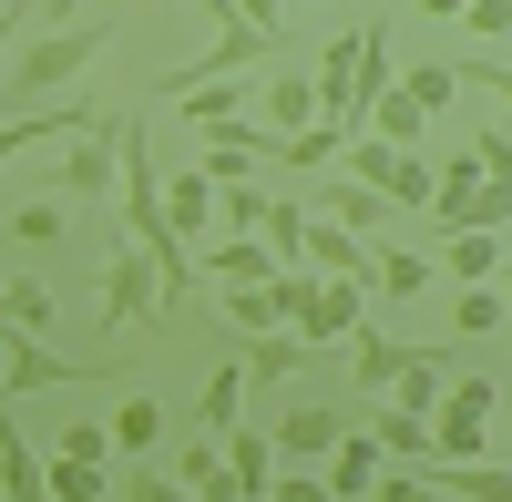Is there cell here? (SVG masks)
<instances>
[{
    "label": "cell",
    "instance_id": "6da1fadb",
    "mask_svg": "<svg viewBox=\"0 0 512 502\" xmlns=\"http://www.w3.org/2000/svg\"><path fill=\"white\" fill-rule=\"evenodd\" d=\"M103 52H113V21H103V11L52 21L41 41H21V62H11V82H0V103H21V93H62V82H82Z\"/></svg>",
    "mask_w": 512,
    "mask_h": 502
},
{
    "label": "cell",
    "instance_id": "7a4b0ae2",
    "mask_svg": "<svg viewBox=\"0 0 512 502\" xmlns=\"http://www.w3.org/2000/svg\"><path fill=\"white\" fill-rule=\"evenodd\" d=\"M175 318L164 308V277H154V257L134 236H123V216L103 226V328H134V339H154V328Z\"/></svg>",
    "mask_w": 512,
    "mask_h": 502
},
{
    "label": "cell",
    "instance_id": "3957f363",
    "mask_svg": "<svg viewBox=\"0 0 512 502\" xmlns=\"http://www.w3.org/2000/svg\"><path fill=\"white\" fill-rule=\"evenodd\" d=\"M492 421H502L492 380H451V390L431 400V462H482V451H492Z\"/></svg>",
    "mask_w": 512,
    "mask_h": 502
},
{
    "label": "cell",
    "instance_id": "277c9868",
    "mask_svg": "<svg viewBox=\"0 0 512 502\" xmlns=\"http://www.w3.org/2000/svg\"><path fill=\"white\" fill-rule=\"evenodd\" d=\"M267 52H277V31H256V21H236V11H226V31L205 41V52H195V62H185L175 82H164V93L185 103V93H205V82H246V72L267 62Z\"/></svg>",
    "mask_w": 512,
    "mask_h": 502
},
{
    "label": "cell",
    "instance_id": "5b68a950",
    "mask_svg": "<svg viewBox=\"0 0 512 502\" xmlns=\"http://www.w3.org/2000/svg\"><path fill=\"white\" fill-rule=\"evenodd\" d=\"M123 144H134V123H93V134H72L62 195H72V205H113V195H123Z\"/></svg>",
    "mask_w": 512,
    "mask_h": 502
},
{
    "label": "cell",
    "instance_id": "8992f818",
    "mask_svg": "<svg viewBox=\"0 0 512 502\" xmlns=\"http://www.w3.org/2000/svg\"><path fill=\"white\" fill-rule=\"evenodd\" d=\"M103 359H62L52 339H21V328H0V400H31V390H62V380H93Z\"/></svg>",
    "mask_w": 512,
    "mask_h": 502
},
{
    "label": "cell",
    "instance_id": "52a82bcc",
    "mask_svg": "<svg viewBox=\"0 0 512 502\" xmlns=\"http://www.w3.org/2000/svg\"><path fill=\"white\" fill-rule=\"evenodd\" d=\"M482 154H451L441 175H431V236H461V226H482Z\"/></svg>",
    "mask_w": 512,
    "mask_h": 502
},
{
    "label": "cell",
    "instance_id": "ba28073f",
    "mask_svg": "<svg viewBox=\"0 0 512 502\" xmlns=\"http://www.w3.org/2000/svg\"><path fill=\"white\" fill-rule=\"evenodd\" d=\"M349 431H359V410H287V421H277V462L308 472V462H328Z\"/></svg>",
    "mask_w": 512,
    "mask_h": 502
},
{
    "label": "cell",
    "instance_id": "9c48e42d",
    "mask_svg": "<svg viewBox=\"0 0 512 502\" xmlns=\"http://www.w3.org/2000/svg\"><path fill=\"white\" fill-rule=\"evenodd\" d=\"M256 123H267V134H308V123H328L318 113V72H267V82H256Z\"/></svg>",
    "mask_w": 512,
    "mask_h": 502
},
{
    "label": "cell",
    "instance_id": "30bf717a",
    "mask_svg": "<svg viewBox=\"0 0 512 502\" xmlns=\"http://www.w3.org/2000/svg\"><path fill=\"white\" fill-rule=\"evenodd\" d=\"M93 123H103V113L82 103V93H72V103H41V113H21V123H0V164H21V144H52V134L72 144V134H93Z\"/></svg>",
    "mask_w": 512,
    "mask_h": 502
},
{
    "label": "cell",
    "instance_id": "8fae6325",
    "mask_svg": "<svg viewBox=\"0 0 512 502\" xmlns=\"http://www.w3.org/2000/svg\"><path fill=\"white\" fill-rule=\"evenodd\" d=\"M318 472H328V492H338V502H379V472H390V451H379L369 431H349Z\"/></svg>",
    "mask_w": 512,
    "mask_h": 502
},
{
    "label": "cell",
    "instance_id": "7c38bea8",
    "mask_svg": "<svg viewBox=\"0 0 512 502\" xmlns=\"http://www.w3.org/2000/svg\"><path fill=\"white\" fill-rule=\"evenodd\" d=\"M502 267H512V246H502V226H461V236L441 246V277H451V287H492Z\"/></svg>",
    "mask_w": 512,
    "mask_h": 502
},
{
    "label": "cell",
    "instance_id": "4fadbf2b",
    "mask_svg": "<svg viewBox=\"0 0 512 502\" xmlns=\"http://www.w3.org/2000/svg\"><path fill=\"white\" fill-rule=\"evenodd\" d=\"M164 441H175V410H164V400H113V451H123V462H154V451Z\"/></svg>",
    "mask_w": 512,
    "mask_h": 502
},
{
    "label": "cell",
    "instance_id": "5bb4252c",
    "mask_svg": "<svg viewBox=\"0 0 512 502\" xmlns=\"http://www.w3.org/2000/svg\"><path fill=\"white\" fill-rule=\"evenodd\" d=\"M246 390H256V369H246V359H226L216 380L195 390V421H185V431H216V441H226V431L246 421Z\"/></svg>",
    "mask_w": 512,
    "mask_h": 502
},
{
    "label": "cell",
    "instance_id": "9a60e30c",
    "mask_svg": "<svg viewBox=\"0 0 512 502\" xmlns=\"http://www.w3.org/2000/svg\"><path fill=\"white\" fill-rule=\"evenodd\" d=\"M400 339H379V328H359V339H349V400H390L400 390Z\"/></svg>",
    "mask_w": 512,
    "mask_h": 502
},
{
    "label": "cell",
    "instance_id": "2e32d148",
    "mask_svg": "<svg viewBox=\"0 0 512 502\" xmlns=\"http://www.w3.org/2000/svg\"><path fill=\"white\" fill-rule=\"evenodd\" d=\"M175 482H185L195 502H236V472H226V441H216V431H185V451H175Z\"/></svg>",
    "mask_w": 512,
    "mask_h": 502
},
{
    "label": "cell",
    "instance_id": "e0dca14e",
    "mask_svg": "<svg viewBox=\"0 0 512 502\" xmlns=\"http://www.w3.org/2000/svg\"><path fill=\"white\" fill-rule=\"evenodd\" d=\"M226 472H236V502H267V482H277V441L256 431V421H236V431H226Z\"/></svg>",
    "mask_w": 512,
    "mask_h": 502
},
{
    "label": "cell",
    "instance_id": "ac0fdd59",
    "mask_svg": "<svg viewBox=\"0 0 512 502\" xmlns=\"http://www.w3.org/2000/svg\"><path fill=\"white\" fill-rule=\"evenodd\" d=\"M308 267L318 277H369V236H349L338 216H308Z\"/></svg>",
    "mask_w": 512,
    "mask_h": 502
},
{
    "label": "cell",
    "instance_id": "d6986e66",
    "mask_svg": "<svg viewBox=\"0 0 512 502\" xmlns=\"http://www.w3.org/2000/svg\"><path fill=\"white\" fill-rule=\"evenodd\" d=\"M318 216H338L349 236H369L379 216H390V195H379V185H359V175H328V185H318Z\"/></svg>",
    "mask_w": 512,
    "mask_h": 502
},
{
    "label": "cell",
    "instance_id": "ffe728a7",
    "mask_svg": "<svg viewBox=\"0 0 512 502\" xmlns=\"http://www.w3.org/2000/svg\"><path fill=\"white\" fill-rule=\"evenodd\" d=\"M205 267H216L226 287H267V277H277L287 257H277L267 236H226V246H205Z\"/></svg>",
    "mask_w": 512,
    "mask_h": 502
},
{
    "label": "cell",
    "instance_id": "44dd1931",
    "mask_svg": "<svg viewBox=\"0 0 512 502\" xmlns=\"http://www.w3.org/2000/svg\"><path fill=\"white\" fill-rule=\"evenodd\" d=\"M0 492H11V502H52V462H31L21 421H0Z\"/></svg>",
    "mask_w": 512,
    "mask_h": 502
},
{
    "label": "cell",
    "instance_id": "7402d4cb",
    "mask_svg": "<svg viewBox=\"0 0 512 502\" xmlns=\"http://www.w3.org/2000/svg\"><path fill=\"white\" fill-rule=\"evenodd\" d=\"M164 216H175V236L195 246L205 216H216V185H205V164H185V175H164Z\"/></svg>",
    "mask_w": 512,
    "mask_h": 502
},
{
    "label": "cell",
    "instance_id": "603a6c76",
    "mask_svg": "<svg viewBox=\"0 0 512 502\" xmlns=\"http://www.w3.org/2000/svg\"><path fill=\"white\" fill-rule=\"evenodd\" d=\"M451 380H461V369H451V349H441V339H431V349H410V359H400V400H410V410H431V400H441Z\"/></svg>",
    "mask_w": 512,
    "mask_h": 502
},
{
    "label": "cell",
    "instance_id": "cb8c5ba5",
    "mask_svg": "<svg viewBox=\"0 0 512 502\" xmlns=\"http://www.w3.org/2000/svg\"><path fill=\"white\" fill-rule=\"evenodd\" d=\"M431 267H441V257H420V246H369V277L390 287V298H420V287H431Z\"/></svg>",
    "mask_w": 512,
    "mask_h": 502
},
{
    "label": "cell",
    "instance_id": "d4e9b609",
    "mask_svg": "<svg viewBox=\"0 0 512 502\" xmlns=\"http://www.w3.org/2000/svg\"><path fill=\"white\" fill-rule=\"evenodd\" d=\"M492 328H512V298L502 287H461L451 298V339H492Z\"/></svg>",
    "mask_w": 512,
    "mask_h": 502
},
{
    "label": "cell",
    "instance_id": "484cf974",
    "mask_svg": "<svg viewBox=\"0 0 512 502\" xmlns=\"http://www.w3.org/2000/svg\"><path fill=\"white\" fill-rule=\"evenodd\" d=\"M0 328L41 339V328H52V287H41V277H11V287H0Z\"/></svg>",
    "mask_w": 512,
    "mask_h": 502
},
{
    "label": "cell",
    "instance_id": "4316f807",
    "mask_svg": "<svg viewBox=\"0 0 512 502\" xmlns=\"http://www.w3.org/2000/svg\"><path fill=\"white\" fill-rule=\"evenodd\" d=\"M338 154H349V134H338V123H308V134H287V144H277L287 175H318V164H338Z\"/></svg>",
    "mask_w": 512,
    "mask_h": 502
},
{
    "label": "cell",
    "instance_id": "83f0119b",
    "mask_svg": "<svg viewBox=\"0 0 512 502\" xmlns=\"http://www.w3.org/2000/svg\"><path fill=\"white\" fill-rule=\"evenodd\" d=\"M369 134H379V144H400V154H410L420 134H431V113H420L410 93H379V113H369Z\"/></svg>",
    "mask_w": 512,
    "mask_h": 502
},
{
    "label": "cell",
    "instance_id": "f1b7e54d",
    "mask_svg": "<svg viewBox=\"0 0 512 502\" xmlns=\"http://www.w3.org/2000/svg\"><path fill=\"white\" fill-rule=\"evenodd\" d=\"M246 103H256V72L246 82H205V93H185V123H236Z\"/></svg>",
    "mask_w": 512,
    "mask_h": 502
},
{
    "label": "cell",
    "instance_id": "f546056e",
    "mask_svg": "<svg viewBox=\"0 0 512 502\" xmlns=\"http://www.w3.org/2000/svg\"><path fill=\"white\" fill-rule=\"evenodd\" d=\"M226 328H236V339H267V328H277V298H267V287H226Z\"/></svg>",
    "mask_w": 512,
    "mask_h": 502
},
{
    "label": "cell",
    "instance_id": "4dcf8cb0",
    "mask_svg": "<svg viewBox=\"0 0 512 502\" xmlns=\"http://www.w3.org/2000/svg\"><path fill=\"white\" fill-rule=\"evenodd\" d=\"M297 359H308V339H277V328H267V339H246V369H256V390H267V380H287Z\"/></svg>",
    "mask_w": 512,
    "mask_h": 502
},
{
    "label": "cell",
    "instance_id": "1f68e13d",
    "mask_svg": "<svg viewBox=\"0 0 512 502\" xmlns=\"http://www.w3.org/2000/svg\"><path fill=\"white\" fill-rule=\"evenodd\" d=\"M205 175H216V164H205ZM216 216H226L236 236H256V226H267V195H256L246 175H226V195H216Z\"/></svg>",
    "mask_w": 512,
    "mask_h": 502
},
{
    "label": "cell",
    "instance_id": "d6a6232c",
    "mask_svg": "<svg viewBox=\"0 0 512 502\" xmlns=\"http://www.w3.org/2000/svg\"><path fill=\"white\" fill-rule=\"evenodd\" d=\"M52 502H103V462H72V451H52Z\"/></svg>",
    "mask_w": 512,
    "mask_h": 502
},
{
    "label": "cell",
    "instance_id": "836d02e7",
    "mask_svg": "<svg viewBox=\"0 0 512 502\" xmlns=\"http://www.w3.org/2000/svg\"><path fill=\"white\" fill-rule=\"evenodd\" d=\"M379 502H451L431 472H410V462H390V472H379Z\"/></svg>",
    "mask_w": 512,
    "mask_h": 502
},
{
    "label": "cell",
    "instance_id": "e575fe53",
    "mask_svg": "<svg viewBox=\"0 0 512 502\" xmlns=\"http://www.w3.org/2000/svg\"><path fill=\"white\" fill-rule=\"evenodd\" d=\"M400 93H410L420 113H441V103H451V72H441V62H410V72H400Z\"/></svg>",
    "mask_w": 512,
    "mask_h": 502
},
{
    "label": "cell",
    "instance_id": "d590c367",
    "mask_svg": "<svg viewBox=\"0 0 512 502\" xmlns=\"http://www.w3.org/2000/svg\"><path fill=\"white\" fill-rule=\"evenodd\" d=\"M11 246H62V205H21V216H11Z\"/></svg>",
    "mask_w": 512,
    "mask_h": 502
},
{
    "label": "cell",
    "instance_id": "8d00e7d4",
    "mask_svg": "<svg viewBox=\"0 0 512 502\" xmlns=\"http://www.w3.org/2000/svg\"><path fill=\"white\" fill-rule=\"evenodd\" d=\"M267 502H338V492H328V472H297V462H287V472L267 482Z\"/></svg>",
    "mask_w": 512,
    "mask_h": 502
},
{
    "label": "cell",
    "instance_id": "74e56055",
    "mask_svg": "<svg viewBox=\"0 0 512 502\" xmlns=\"http://www.w3.org/2000/svg\"><path fill=\"white\" fill-rule=\"evenodd\" d=\"M62 451H72V462H113V421H72Z\"/></svg>",
    "mask_w": 512,
    "mask_h": 502
},
{
    "label": "cell",
    "instance_id": "f35d334b",
    "mask_svg": "<svg viewBox=\"0 0 512 502\" xmlns=\"http://www.w3.org/2000/svg\"><path fill=\"white\" fill-rule=\"evenodd\" d=\"M472 154H482V175H502V185H512V123H482Z\"/></svg>",
    "mask_w": 512,
    "mask_h": 502
},
{
    "label": "cell",
    "instance_id": "ab89813d",
    "mask_svg": "<svg viewBox=\"0 0 512 502\" xmlns=\"http://www.w3.org/2000/svg\"><path fill=\"white\" fill-rule=\"evenodd\" d=\"M461 31H472V41H512V0H472Z\"/></svg>",
    "mask_w": 512,
    "mask_h": 502
},
{
    "label": "cell",
    "instance_id": "60d3db41",
    "mask_svg": "<svg viewBox=\"0 0 512 502\" xmlns=\"http://www.w3.org/2000/svg\"><path fill=\"white\" fill-rule=\"evenodd\" d=\"M123 502H195L175 472H134V482H123Z\"/></svg>",
    "mask_w": 512,
    "mask_h": 502
},
{
    "label": "cell",
    "instance_id": "b9f144b4",
    "mask_svg": "<svg viewBox=\"0 0 512 502\" xmlns=\"http://www.w3.org/2000/svg\"><path fill=\"white\" fill-rule=\"evenodd\" d=\"M472 82H482V93H502V103H512V52H472Z\"/></svg>",
    "mask_w": 512,
    "mask_h": 502
},
{
    "label": "cell",
    "instance_id": "7bdbcfd3",
    "mask_svg": "<svg viewBox=\"0 0 512 502\" xmlns=\"http://www.w3.org/2000/svg\"><path fill=\"white\" fill-rule=\"evenodd\" d=\"M11 62H21V0H0V82H11Z\"/></svg>",
    "mask_w": 512,
    "mask_h": 502
},
{
    "label": "cell",
    "instance_id": "ee69618b",
    "mask_svg": "<svg viewBox=\"0 0 512 502\" xmlns=\"http://www.w3.org/2000/svg\"><path fill=\"white\" fill-rule=\"evenodd\" d=\"M236 21H256V31H287V0H236Z\"/></svg>",
    "mask_w": 512,
    "mask_h": 502
},
{
    "label": "cell",
    "instance_id": "f6af8a7d",
    "mask_svg": "<svg viewBox=\"0 0 512 502\" xmlns=\"http://www.w3.org/2000/svg\"><path fill=\"white\" fill-rule=\"evenodd\" d=\"M410 11H441V21H461V11H472V0H410Z\"/></svg>",
    "mask_w": 512,
    "mask_h": 502
},
{
    "label": "cell",
    "instance_id": "bcb514c9",
    "mask_svg": "<svg viewBox=\"0 0 512 502\" xmlns=\"http://www.w3.org/2000/svg\"><path fill=\"white\" fill-rule=\"evenodd\" d=\"M502 277H512V267H502ZM502 298H512V287H502Z\"/></svg>",
    "mask_w": 512,
    "mask_h": 502
},
{
    "label": "cell",
    "instance_id": "7dc6e473",
    "mask_svg": "<svg viewBox=\"0 0 512 502\" xmlns=\"http://www.w3.org/2000/svg\"><path fill=\"white\" fill-rule=\"evenodd\" d=\"M175 11H185V0H175Z\"/></svg>",
    "mask_w": 512,
    "mask_h": 502
}]
</instances>
